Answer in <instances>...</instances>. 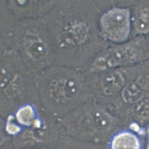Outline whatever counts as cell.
Masks as SVG:
<instances>
[{
	"label": "cell",
	"instance_id": "6da1fadb",
	"mask_svg": "<svg viewBox=\"0 0 149 149\" xmlns=\"http://www.w3.org/2000/svg\"><path fill=\"white\" fill-rule=\"evenodd\" d=\"M100 26L102 34L109 40L118 43L125 41L131 33L130 10L124 8H111L102 15Z\"/></svg>",
	"mask_w": 149,
	"mask_h": 149
},
{
	"label": "cell",
	"instance_id": "7a4b0ae2",
	"mask_svg": "<svg viewBox=\"0 0 149 149\" xmlns=\"http://www.w3.org/2000/svg\"><path fill=\"white\" fill-rule=\"evenodd\" d=\"M138 49L131 45H125L111 50L95 61L97 68L105 69L131 62L136 59Z\"/></svg>",
	"mask_w": 149,
	"mask_h": 149
},
{
	"label": "cell",
	"instance_id": "3957f363",
	"mask_svg": "<svg viewBox=\"0 0 149 149\" xmlns=\"http://www.w3.org/2000/svg\"><path fill=\"white\" fill-rule=\"evenodd\" d=\"M133 24L138 34H149V1L140 5L136 8L134 17Z\"/></svg>",
	"mask_w": 149,
	"mask_h": 149
},
{
	"label": "cell",
	"instance_id": "277c9868",
	"mask_svg": "<svg viewBox=\"0 0 149 149\" xmlns=\"http://www.w3.org/2000/svg\"><path fill=\"white\" fill-rule=\"evenodd\" d=\"M140 143L136 135L124 132L116 135L111 143L112 149H140Z\"/></svg>",
	"mask_w": 149,
	"mask_h": 149
},
{
	"label": "cell",
	"instance_id": "5b68a950",
	"mask_svg": "<svg viewBox=\"0 0 149 149\" xmlns=\"http://www.w3.org/2000/svg\"><path fill=\"white\" fill-rule=\"evenodd\" d=\"M124 79L118 72H111L106 74L102 80L103 91L106 94L111 95L116 93L122 88Z\"/></svg>",
	"mask_w": 149,
	"mask_h": 149
},
{
	"label": "cell",
	"instance_id": "8992f818",
	"mask_svg": "<svg viewBox=\"0 0 149 149\" xmlns=\"http://www.w3.org/2000/svg\"><path fill=\"white\" fill-rule=\"evenodd\" d=\"M146 82L144 80H138L130 83L124 89L123 96L127 102L136 101L140 98L144 92Z\"/></svg>",
	"mask_w": 149,
	"mask_h": 149
},
{
	"label": "cell",
	"instance_id": "52a82bcc",
	"mask_svg": "<svg viewBox=\"0 0 149 149\" xmlns=\"http://www.w3.org/2000/svg\"><path fill=\"white\" fill-rule=\"evenodd\" d=\"M80 85L76 82L71 81L66 85V93L69 97L75 96L80 89Z\"/></svg>",
	"mask_w": 149,
	"mask_h": 149
},
{
	"label": "cell",
	"instance_id": "ba28073f",
	"mask_svg": "<svg viewBox=\"0 0 149 149\" xmlns=\"http://www.w3.org/2000/svg\"><path fill=\"white\" fill-rule=\"evenodd\" d=\"M32 113L31 111H22L19 115V119L23 123L29 124L32 118Z\"/></svg>",
	"mask_w": 149,
	"mask_h": 149
},
{
	"label": "cell",
	"instance_id": "9c48e42d",
	"mask_svg": "<svg viewBox=\"0 0 149 149\" xmlns=\"http://www.w3.org/2000/svg\"><path fill=\"white\" fill-rule=\"evenodd\" d=\"M148 149H149V146L148 147Z\"/></svg>",
	"mask_w": 149,
	"mask_h": 149
}]
</instances>
